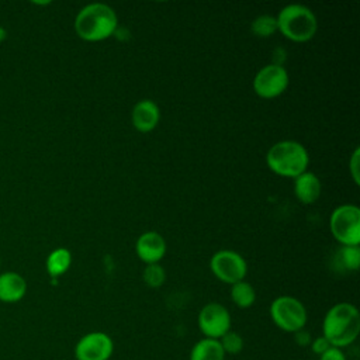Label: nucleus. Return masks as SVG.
Here are the masks:
<instances>
[{"label": "nucleus", "mask_w": 360, "mask_h": 360, "mask_svg": "<svg viewBox=\"0 0 360 360\" xmlns=\"http://www.w3.org/2000/svg\"><path fill=\"white\" fill-rule=\"evenodd\" d=\"M360 333V314L350 302H339L328 309L322 321V336L330 346L343 349L356 342Z\"/></svg>", "instance_id": "nucleus-1"}, {"label": "nucleus", "mask_w": 360, "mask_h": 360, "mask_svg": "<svg viewBox=\"0 0 360 360\" xmlns=\"http://www.w3.org/2000/svg\"><path fill=\"white\" fill-rule=\"evenodd\" d=\"M115 11L104 3H91L83 7L75 18L76 34L90 42L103 41L117 30Z\"/></svg>", "instance_id": "nucleus-2"}, {"label": "nucleus", "mask_w": 360, "mask_h": 360, "mask_svg": "<svg viewBox=\"0 0 360 360\" xmlns=\"http://www.w3.org/2000/svg\"><path fill=\"white\" fill-rule=\"evenodd\" d=\"M269 169L283 177L295 179L307 172L309 156L304 145L297 141H280L274 143L266 155Z\"/></svg>", "instance_id": "nucleus-3"}, {"label": "nucleus", "mask_w": 360, "mask_h": 360, "mask_svg": "<svg viewBox=\"0 0 360 360\" xmlns=\"http://www.w3.org/2000/svg\"><path fill=\"white\" fill-rule=\"evenodd\" d=\"M277 30L290 41L307 42L316 34L318 21L311 8L302 4H288L276 17Z\"/></svg>", "instance_id": "nucleus-4"}, {"label": "nucleus", "mask_w": 360, "mask_h": 360, "mask_svg": "<svg viewBox=\"0 0 360 360\" xmlns=\"http://www.w3.org/2000/svg\"><path fill=\"white\" fill-rule=\"evenodd\" d=\"M270 316L278 329L288 333L304 329L308 319L304 304L291 295L277 297L270 304Z\"/></svg>", "instance_id": "nucleus-5"}, {"label": "nucleus", "mask_w": 360, "mask_h": 360, "mask_svg": "<svg viewBox=\"0 0 360 360\" xmlns=\"http://www.w3.org/2000/svg\"><path fill=\"white\" fill-rule=\"evenodd\" d=\"M330 232L342 246H359L360 243V210L353 204H343L330 215Z\"/></svg>", "instance_id": "nucleus-6"}, {"label": "nucleus", "mask_w": 360, "mask_h": 360, "mask_svg": "<svg viewBox=\"0 0 360 360\" xmlns=\"http://www.w3.org/2000/svg\"><path fill=\"white\" fill-rule=\"evenodd\" d=\"M197 325L204 338L218 340L231 330V314L222 304L208 302L198 312Z\"/></svg>", "instance_id": "nucleus-7"}, {"label": "nucleus", "mask_w": 360, "mask_h": 360, "mask_svg": "<svg viewBox=\"0 0 360 360\" xmlns=\"http://www.w3.org/2000/svg\"><path fill=\"white\" fill-rule=\"evenodd\" d=\"M214 276L226 284H235L242 281L248 273V264L245 259L233 250H219L210 262Z\"/></svg>", "instance_id": "nucleus-8"}, {"label": "nucleus", "mask_w": 360, "mask_h": 360, "mask_svg": "<svg viewBox=\"0 0 360 360\" xmlns=\"http://www.w3.org/2000/svg\"><path fill=\"white\" fill-rule=\"evenodd\" d=\"M288 73L278 63L263 66L253 79V90L262 98H274L285 91Z\"/></svg>", "instance_id": "nucleus-9"}, {"label": "nucleus", "mask_w": 360, "mask_h": 360, "mask_svg": "<svg viewBox=\"0 0 360 360\" xmlns=\"http://www.w3.org/2000/svg\"><path fill=\"white\" fill-rule=\"evenodd\" d=\"M114 352V342L105 332L94 330L83 335L75 345L76 360H108Z\"/></svg>", "instance_id": "nucleus-10"}, {"label": "nucleus", "mask_w": 360, "mask_h": 360, "mask_svg": "<svg viewBox=\"0 0 360 360\" xmlns=\"http://www.w3.org/2000/svg\"><path fill=\"white\" fill-rule=\"evenodd\" d=\"M135 250L142 262L146 264H155L163 259L166 253V242L158 232H145L138 238Z\"/></svg>", "instance_id": "nucleus-11"}, {"label": "nucleus", "mask_w": 360, "mask_h": 360, "mask_svg": "<svg viewBox=\"0 0 360 360\" xmlns=\"http://www.w3.org/2000/svg\"><path fill=\"white\" fill-rule=\"evenodd\" d=\"M131 120L132 125L139 132H149L155 129L160 120V111L158 104L148 98L138 101L132 108Z\"/></svg>", "instance_id": "nucleus-12"}, {"label": "nucleus", "mask_w": 360, "mask_h": 360, "mask_svg": "<svg viewBox=\"0 0 360 360\" xmlns=\"http://www.w3.org/2000/svg\"><path fill=\"white\" fill-rule=\"evenodd\" d=\"M27 292V283L22 276L14 271H6L0 274V301L1 302H18Z\"/></svg>", "instance_id": "nucleus-13"}, {"label": "nucleus", "mask_w": 360, "mask_h": 360, "mask_svg": "<svg viewBox=\"0 0 360 360\" xmlns=\"http://www.w3.org/2000/svg\"><path fill=\"white\" fill-rule=\"evenodd\" d=\"M294 193L302 204H312L319 198L321 181L314 173L304 172L294 179Z\"/></svg>", "instance_id": "nucleus-14"}, {"label": "nucleus", "mask_w": 360, "mask_h": 360, "mask_svg": "<svg viewBox=\"0 0 360 360\" xmlns=\"http://www.w3.org/2000/svg\"><path fill=\"white\" fill-rule=\"evenodd\" d=\"M190 360H225L219 340L202 338L190 350Z\"/></svg>", "instance_id": "nucleus-15"}, {"label": "nucleus", "mask_w": 360, "mask_h": 360, "mask_svg": "<svg viewBox=\"0 0 360 360\" xmlns=\"http://www.w3.org/2000/svg\"><path fill=\"white\" fill-rule=\"evenodd\" d=\"M72 263V255L65 248L52 250L46 259V271L52 278H56L68 271Z\"/></svg>", "instance_id": "nucleus-16"}, {"label": "nucleus", "mask_w": 360, "mask_h": 360, "mask_svg": "<svg viewBox=\"0 0 360 360\" xmlns=\"http://www.w3.org/2000/svg\"><path fill=\"white\" fill-rule=\"evenodd\" d=\"M231 300L239 308H249L256 301V291L250 283L242 280L231 285Z\"/></svg>", "instance_id": "nucleus-17"}, {"label": "nucleus", "mask_w": 360, "mask_h": 360, "mask_svg": "<svg viewBox=\"0 0 360 360\" xmlns=\"http://www.w3.org/2000/svg\"><path fill=\"white\" fill-rule=\"evenodd\" d=\"M336 259L342 269L356 271L360 264V249L359 246H342L336 253Z\"/></svg>", "instance_id": "nucleus-18"}, {"label": "nucleus", "mask_w": 360, "mask_h": 360, "mask_svg": "<svg viewBox=\"0 0 360 360\" xmlns=\"http://www.w3.org/2000/svg\"><path fill=\"white\" fill-rule=\"evenodd\" d=\"M276 31H278L277 30V20L273 15L263 14V15L256 17L252 22V32L256 37L266 38V37L273 35Z\"/></svg>", "instance_id": "nucleus-19"}, {"label": "nucleus", "mask_w": 360, "mask_h": 360, "mask_svg": "<svg viewBox=\"0 0 360 360\" xmlns=\"http://www.w3.org/2000/svg\"><path fill=\"white\" fill-rule=\"evenodd\" d=\"M218 340H219V345H221L225 356L226 354H239L243 350V346H245L243 338L235 330H228Z\"/></svg>", "instance_id": "nucleus-20"}, {"label": "nucleus", "mask_w": 360, "mask_h": 360, "mask_svg": "<svg viewBox=\"0 0 360 360\" xmlns=\"http://www.w3.org/2000/svg\"><path fill=\"white\" fill-rule=\"evenodd\" d=\"M142 278H143L145 284L149 285L150 288H159L160 285H163V283L166 280V273H165V269L159 263L148 264L143 270Z\"/></svg>", "instance_id": "nucleus-21"}, {"label": "nucleus", "mask_w": 360, "mask_h": 360, "mask_svg": "<svg viewBox=\"0 0 360 360\" xmlns=\"http://www.w3.org/2000/svg\"><path fill=\"white\" fill-rule=\"evenodd\" d=\"M349 170H350L353 181L359 186L360 184V149L359 148L354 149V152H353V155L350 158Z\"/></svg>", "instance_id": "nucleus-22"}, {"label": "nucleus", "mask_w": 360, "mask_h": 360, "mask_svg": "<svg viewBox=\"0 0 360 360\" xmlns=\"http://www.w3.org/2000/svg\"><path fill=\"white\" fill-rule=\"evenodd\" d=\"M309 347H311L312 353H315L316 356H321L323 352H326V350L330 347V345H329V342L321 335V336L312 339Z\"/></svg>", "instance_id": "nucleus-23"}, {"label": "nucleus", "mask_w": 360, "mask_h": 360, "mask_svg": "<svg viewBox=\"0 0 360 360\" xmlns=\"http://www.w3.org/2000/svg\"><path fill=\"white\" fill-rule=\"evenodd\" d=\"M318 357H319V360H347L346 354L343 353V349H338L333 346H330L326 352H323Z\"/></svg>", "instance_id": "nucleus-24"}, {"label": "nucleus", "mask_w": 360, "mask_h": 360, "mask_svg": "<svg viewBox=\"0 0 360 360\" xmlns=\"http://www.w3.org/2000/svg\"><path fill=\"white\" fill-rule=\"evenodd\" d=\"M312 335L304 328V329H300L297 332H294V340L295 343L300 346V347H307L311 345L312 342Z\"/></svg>", "instance_id": "nucleus-25"}, {"label": "nucleus", "mask_w": 360, "mask_h": 360, "mask_svg": "<svg viewBox=\"0 0 360 360\" xmlns=\"http://www.w3.org/2000/svg\"><path fill=\"white\" fill-rule=\"evenodd\" d=\"M6 37H7V31L3 27H0V44L6 39Z\"/></svg>", "instance_id": "nucleus-26"}]
</instances>
